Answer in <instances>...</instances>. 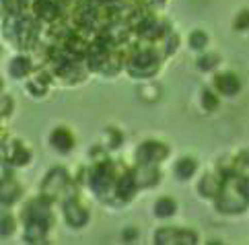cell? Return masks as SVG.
<instances>
[{"label": "cell", "mask_w": 249, "mask_h": 245, "mask_svg": "<svg viewBox=\"0 0 249 245\" xmlns=\"http://www.w3.org/2000/svg\"><path fill=\"white\" fill-rule=\"evenodd\" d=\"M157 68V58L150 52H140L134 58V62L130 64V72L134 76H146Z\"/></svg>", "instance_id": "cell-1"}, {"label": "cell", "mask_w": 249, "mask_h": 245, "mask_svg": "<svg viewBox=\"0 0 249 245\" xmlns=\"http://www.w3.org/2000/svg\"><path fill=\"white\" fill-rule=\"evenodd\" d=\"M216 87H218L220 93L233 95V93L239 91V81H237L233 74H220V76L216 78Z\"/></svg>", "instance_id": "cell-2"}, {"label": "cell", "mask_w": 249, "mask_h": 245, "mask_svg": "<svg viewBox=\"0 0 249 245\" xmlns=\"http://www.w3.org/2000/svg\"><path fill=\"white\" fill-rule=\"evenodd\" d=\"M35 13L43 19H54L58 15V4L54 0H37V4H35Z\"/></svg>", "instance_id": "cell-3"}, {"label": "cell", "mask_w": 249, "mask_h": 245, "mask_svg": "<svg viewBox=\"0 0 249 245\" xmlns=\"http://www.w3.org/2000/svg\"><path fill=\"white\" fill-rule=\"evenodd\" d=\"M52 142H54V146H58L60 151H68V148L72 146V136H70L66 130H58V132H54V136H52Z\"/></svg>", "instance_id": "cell-4"}, {"label": "cell", "mask_w": 249, "mask_h": 245, "mask_svg": "<svg viewBox=\"0 0 249 245\" xmlns=\"http://www.w3.org/2000/svg\"><path fill=\"white\" fill-rule=\"evenodd\" d=\"M66 216H68L70 225H74V227H81L87 221V212L83 208H78V206H68L66 208Z\"/></svg>", "instance_id": "cell-5"}, {"label": "cell", "mask_w": 249, "mask_h": 245, "mask_svg": "<svg viewBox=\"0 0 249 245\" xmlns=\"http://www.w3.org/2000/svg\"><path fill=\"white\" fill-rule=\"evenodd\" d=\"M46 235V225L39 221H31L29 229H27V241H39Z\"/></svg>", "instance_id": "cell-6"}, {"label": "cell", "mask_w": 249, "mask_h": 245, "mask_svg": "<svg viewBox=\"0 0 249 245\" xmlns=\"http://www.w3.org/2000/svg\"><path fill=\"white\" fill-rule=\"evenodd\" d=\"M194 169H196V163L192 159H181L179 163H177V167H175V171H177L179 177H190V175L194 173Z\"/></svg>", "instance_id": "cell-7"}, {"label": "cell", "mask_w": 249, "mask_h": 245, "mask_svg": "<svg viewBox=\"0 0 249 245\" xmlns=\"http://www.w3.org/2000/svg\"><path fill=\"white\" fill-rule=\"evenodd\" d=\"M173 210H175V204H173V200H159L157 202V214L159 216H169V214H173Z\"/></svg>", "instance_id": "cell-8"}, {"label": "cell", "mask_w": 249, "mask_h": 245, "mask_svg": "<svg viewBox=\"0 0 249 245\" xmlns=\"http://www.w3.org/2000/svg\"><path fill=\"white\" fill-rule=\"evenodd\" d=\"M27 70H29V62H27L25 58H17L15 62H13V66H11V72L17 74V76H19V74H25Z\"/></svg>", "instance_id": "cell-9"}, {"label": "cell", "mask_w": 249, "mask_h": 245, "mask_svg": "<svg viewBox=\"0 0 249 245\" xmlns=\"http://www.w3.org/2000/svg\"><path fill=\"white\" fill-rule=\"evenodd\" d=\"M118 190H120V194H122V196H126V198H128L132 192H134V181H132V177H124L122 183L118 186Z\"/></svg>", "instance_id": "cell-10"}, {"label": "cell", "mask_w": 249, "mask_h": 245, "mask_svg": "<svg viewBox=\"0 0 249 245\" xmlns=\"http://www.w3.org/2000/svg\"><path fill=\"white\" fill-rule=\"evenodd\" d=\"M190 43H192L194 48H204V46H206V35H204V33H200V31H196V33L192 35Z\"/></svg>", "instance_id": "cell-11"}, {"label": "cell", "mask_w": 249, "mask_h": 245, "mask_svg": "<svg viewBox=\"0 0 249 245\" xmlns=\"http://www.w3.org/2000/svg\"><path fill=\"white\" fill-rule=\"evenodd\" d=\"M247 25H249V13H243V15H241V19L237 21V27H239V29H245Z\"/></svg>", "instance_id": "cell-12"}, {"label": "cell", "mask_w": 249, "mask_h": 245, "mask_svg": "<svg viewBox=\"0 0 249 245\" xmlns=\"http://www.w3.org/2000/svg\"><path fill=\"white\" fill-rule=\"evenodd\" d=\"M204 103H206V107H208V109H212V107H214V103H216L214 99H212V95H210L208 91L204 93Z\"/></svg>", "instance_id": "cell-13"}, {"label": "cell", "mask_w": 249, "mask_h": 245, "mask_svg": "<svg viewBox=\"0 0 249 245\" xmlns=\"http://www.w3.org/2000/svg\"><path fill=\"white\" fill-rule=\"evenodd\" d=\"M214 62H216V58L208 56V58H204V62H200V66L202 68H212V66H214Z\"/></svg>", "instance_id": "cell-14"}]
</instances>
